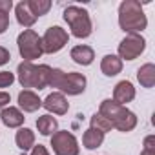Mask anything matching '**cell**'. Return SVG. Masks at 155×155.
<instances>
[{
	"mask_svg": "<svg viewBox=\"0 0 155 155\" xmlns=\"http://www.w3.org/2000/svg\"><path fill=\"white\" fill-rule=\"evenodd\" d=\"M42 38V51L44 53H57V51H60L66 44H68V33L62 29V28H58V26H53V28H49V29H46V33H44V37H40Z\"/></svg>",
	"mask_w": 155,
	"mask_h": 155,
	"instance_id": "cell-9",
	"label": "cell"
},
{
	"mask_svg": "<svg viewBox=\"0 0 155 155\" xmlns=\"http://www.w3.org/2000/svg\"><path fill=\"white\" fill-rule=\"evenodd\" d=\"M137 81L140 82L142 88H153V84H155V66L151 62H148V64L139 68Z\"/></svg>",
	"mask_w": 155,
	"mask_h": 155,
	"instance_id": "cell-16",
	"label": "cell"
},
{
	"mask_svg": "<svg viewBox=\"0 0 155 155\" xmlns=\"http://www.w3.org/2000/svg\"><path fill=\"white\" fill-rule=\"evenodd\" d=\"M135 99V88L130 81H120L113 90V102L124 106L126 102H131Z\"/></svg>",
	"mask_w": 155,
	"mask_h": 155,
	"instance_id": "cell-11",
	"label": "cell"
},
{
	"mask_svg": "<svg viewBox=\"0 0 155 155\" xmlns=\"http://www.w3.org/2000/svg\"><path fill=\"white\" fill-rule=\"evenodd\" d=\"M82 142H84V146H86L88 150H95V148H99V146L104 142V133H101V131L90 128V130L84 131Z\"/></svg>",
	"mask_w": 155,
	"mask_h": 155,
	"instance_id": "cell-20",
	"label": "cell"
},
{
	"mask_svg": "<svg viewBox=\"0 0 155 155\" xmlns=\"http://www.w3.org/2000/svg\"><path fill=\"white\" fill-rule=\"evenodd\" d=\"M51 148L55 155H79L81 151L75 135L69 131H55L51 135Z\"/></svg>",
	"mask_w": 155,
	"mask_h": 155,
	"instance_id": "cell-8",
	"label": "cell"
},
{
	"mask_svg": "<svg viewBox=\"0 0 155 155\" xmlns=\"http://www.w3.org/2000/svg\"><path fill=\"white\" fill-rule=\"evenodd\" d=\"M0 119H2V122L8 126V128H20L22 124H24V113L18 110V108H13V106H9V108H4L2 110V113H0Z\"/></svg>",
	"mask_w": 155,
	"mask_h": 155,
	"instance_id": "cell-13",
	"label": "cell"
},
{
	"mask_svg": "<svg viewBox=\"0 0 155 155\" xmlns=\"http://www.w3.org/2000/svg\"><path fill=\"white\" fill-rule=\"evenodd\" d=\"M13 8L11 0H0V33L9 28V11Z\"/></svg>",
	"mask_w": 155,
	"mask_h": 155,
	"instance_id": "cell-22",
	"label": "cell"
},
{
	"mask_svg": "<svg viewBox=\"0 0 155 155\" xmlns=\"http://www.w3.org/2000/svg\"><path fill=\"white\" fill-rule=\"evenodd\" d=\"M64 20L68 22L73 37L77 38H88L93 31L90 13L79 6H69L64 9Z\"/></svg>",
	"mask_w": 155,
	"mask_h": 155,
	"instance_id": "cell-5",
	"label": "cell"
},
{
	"mask_svg": "<svg viewBox=\"0 0 155 155\" xmlns=\"http://www.w3.org/2000/svg\"><path fill=\"white\" fill-rule=\"evenodd\" d=\"M99 113L104 115L113 128H117L119 131H131L137 126V117L131 110H128L126 106H120L117 102H113L111 99H106L101 102Z\"/></svg>",
	"mask_w": 155,
	"mask_h": 155,
	"instance_id": "cell-2",
	"label": "cell"
},
{
	"mask_svg": "<svg viewBox=\"0 0 155 155\" xmlns=\"http://www.w3.org/2000/svg\"><path fill=\"white\" fill-rule=\"evenodd\" d=\"M140 155H155V150H146V148H144V150L140 151Z\"/></svg>",
	"mask_w": 155,
	"mask_h": 155,
	"instance_id": "cell-29",
	"label": "cell"
},
{
	"mask_svg": "<svg viewBox=\"0 0 155 155\" xmlns=\"http://www.w3.org/2000/svg\"><path fill=\"white\" fill-rule=\"evenodd\" d=\"M15 142L22 151H28L35 146V133L29 128H20L15 135Z\"/></svg>",
	"mask_w": 155,
	"mask_h": 155,
	"instance_id": "cell-17",
	"label": "cell"
},
{
	"mask_svg": "<svg viewBox=\"0 0 155 155\" xmlns=\"http://www.w3.org/2000/svg\"><path fill=\"white\" fill-rule=\"evenodd\" d=\"M119 26L126 33H139L146 29L148 18L142 11V6L137 0H124L119 6Z\"/></svg>",
	"mask_w": 155,
	"mask_h": 155,
	"instance_id": "cell-3",
	"label": "cell"
},
{
	"mask_svg": "<svg viewBox=\"0 0 155 155\" xmlns=\"http://www.w3.org/2000/svg\"><path fill=\"white\" fill-rule=\"evenodd\" d=\"M37 128L40 131V135H53L58 128V122L51 115H42V117L37 119Z\"/></svg>",
	"mask_w": 155,
	"mask_h": 155,
	"instance_id": "cell-19",
	"label": "cell"
},
{
	"mask_svg": "<svg viewBox=\"0 0 155 155\" xmlns=\"http://www.w3.org/2000/svg\"><path fill=\"white\" fill-rule=\"evenodd\" d=\"M71 58L81 66H90L95 58V53L90 46H75L71 49Z\"/></svg>",
	"mask_w": 155,
	"mask_h": 155,
	"instance_id": "cell-15",
	"label": "cell"
},
{
	"mask_svg": "<svg viewBox=\"0 0 155 155\" xmlns=\"http://www.w3.org/2000/svg\"><path fill=\"white\" fill-rule=\"evenodd\" d=\"M51 71L53 68L46 64H33V62H20L17 68L18 73V82L24 88H33V90H44L49 86L51 81Z\"/></svg>",
	"mask_w": 155,
	"mask_h": 155,
	"instance_id": "cell-1",
	"label": "cell"
},
{
	"mask_svg": "<svg viewBox=\"0 0 155 155\" xmlns=\"http://www.w3.org/2000/svg\"><path fill=\"white\" fill-rule=\"evenodd\" d=\"M9 93H6V91H0V110H4L8 104H9Z\"/></svg>",
	"mask_w": 155,
	"mask_h": 155,
	"instance_id": "cell-27",
	"label": "cell"
},
{
	"mask_svg": "<svg viewBox=\"0 0 155 155\" xmlns=\"http://www.w3.org/2000/svg\"><path fill=\"white\" fill-rule=\"evenodd\" d=\"M9 58H11L9 51H8L6 48H2V46H0V66H4V64H8V62H9Z\"/></svg>",
	"mask_w": 155,
	"mask_h": 155,
	"instance_id": "cell-25",
	"label": "cell"
},
{
	"mask_svg": "<svg viewBox=\"0 0 155 155\" xmlns=\"http://www.w3.org/2000/svg\"><path fill=\"white\" fill-rule=\"evenodd\" d=\"M18 106H20L24 111L33 113V111H37V110L42 106V101L38 99V95H37L35 91H31V90H24V91L18 93Z\"/></svg>",
	"mask_w": 155,
	"mask_h": 155,
	"instance_id": "cell-12",
	"label": "cell"
},
{
	"mask_svg": "<svg viewBox=\"0 0 155 155\" xmlns=\"http://www.w3.org/2000/svg\"><path fill=\"white\" fill-rule=\"evenodd\" d=\"M42 106H44L48 111L55 113V115H64V113H68V110H69V102L66 101V97H64L60 91L49 93V95L46 97V101L42 102Z\"/></svg>",
	"mask_w": 155,
	"mask_h": 155,
	"instance_id": "cell-10",
	"label": "cell"
},
{
	"mask_svg": "<svg viewBox=\"0 0 155 155\" xmlns=\"http://www.w3.org/2000/svg\"><path fill=\"white\" fill-rule=\"evenodd\" d=\"M101 69L106 77H115L122 71V60L117 55H106L101 62Z\"/></svg>",
	"mask_w": 155,
	"mask_h": 155,
	"instance_id": "cell-14",
	"label": "cell"
},
{
	"mask_svg": "<svg viewBox=\"0 0 155 155\" xmlns=\"http://www.w3.org/2000/svg\"><path fill=\"white\" fill-rule=\"evenodd\" d=\"M26 4H28V9L31 11V15L35 18L46 15L51 9V2H49V0H26Z\"/></svg>",
	"mask_w": 155,
	"mask_h": 155,
	"instance_id": "cell-21",
	"label": "cell"
},
{
	"mask_svg": "<svg viewBox=\"0 0 155 155\" xmlns=\"http://www.w3.org/2000/svg\"><path fill=\"white\" fill-rule=\"evenodd\" d=\"M15 15H17L18 24H20V26H24V28H31V26L37 22V18H35V17L31 15V11L28 9L26 0H22V2H18V4H17V8H15Z\"/></svg>",
	"mask_w": 155,
	"mask_h": 155,
	"instance_id": "cell-18",
	"label": "cell"
},
{
	"mask_svg": "<svg viewBox=\"0 0 155 155\" xmlns=\"http://www.w3.org/2000/svg\"><path fill=\"white\" fill-rule=\"evenodd\" d=\"M18 51L22 55V58H26V62H33L35 58L42 57V38L33 31V29H24L18 35Z\"/></svg>",
	"mask_w": 155,
	"mask_h": 155,
	"instance_id": "cell-6",
	"label": "cell"
},
{
	"mask_svg": "<svg viewBox=\"0 0 155 155\" xmlns=\"http://www.w3.org/2000/svg\"><path fill=\"white\" fill-rule=\"evenodd\" d=\"M31 155H49V151L46 150V146L38 144V146H33V150H31Z\"/></svg>",
	"mask_w": 155,
	"mask_h": 155,
	"instance_id": "cell-26",
	"label": "cell"
},
{
	"mask_svg": "<svg viewBox=\"0 0 155 155\" xmlns=\"http://www.w3.org/2000/svg\"><path fill=\"white\" fill-rule=\"evenodd\" d=\"M15 82V75L11 71H0V88H9Z\"/></svg>",
	"mask_w": 155,
	"mask_h": 155,
	"instance_id": "cell-24",
	"label": "cell"
},
{
	"mask_svg": "<svg viewBox=\"0 0 155 155\" xmlns=\"http://www.w3.org/2000/svg\"><path fill=\"white\" fill-rule=\"evenodd\" d=\"M144 148L146 150H155V135H148L144 139Z\"/></svg>",
	"mask_w": 155,
	"mask_h": 155,
	"instance_id": "cell-28",
	"label": "cell"
},
{
	"mask_svg": "<svg viewBox=\"0 0 155 155\" xmlns=\"http://www.w3.org/2000/svg\"><path fill=\"white\" fill-rule=\"evenodd\" d=\"M49 86L60 90L62 95L64 93H68V95H81L86 90V77L82 73H75V71L64 73L62 69L53 68Z\"/></svg>",
	"mask_w": 155,
	"mask_h": 155,
	"instance_id": "cell-4",
	"label": "cell"
},
{
	"mask_svg": "<svg viewBox=\"0 0 155 155\" xmlns=\"http://www.w3.org/2000/svg\"><path fill=\"white\" fill-rule=\"evenodd\" d=\"M90 128H93V130H97V131H101V133H108V131H111V122L104 117V115H101V113H95L93 117H91V120H90Z\"/></svg>",
	"mask_w": 155,
	"mask_h": 155,
	"instance_id": "cell-23",
	"label": "cell"
},
{
	"mask_svg": "<svg viewBox=\"0 0 155 155\" xmlns=\"http://www.w3.org/2000/svg\"><path fill=\"white\" fill-rule=\"evenodd\" d=\"M146 49V40L139 33H128L119 44V58L133 60Z\"/></svg>",
	"mask_w": 155,
	"mask_h": 155,
	"instance_id": "cell-7",
	"label": "cell"
}]
</instances>
